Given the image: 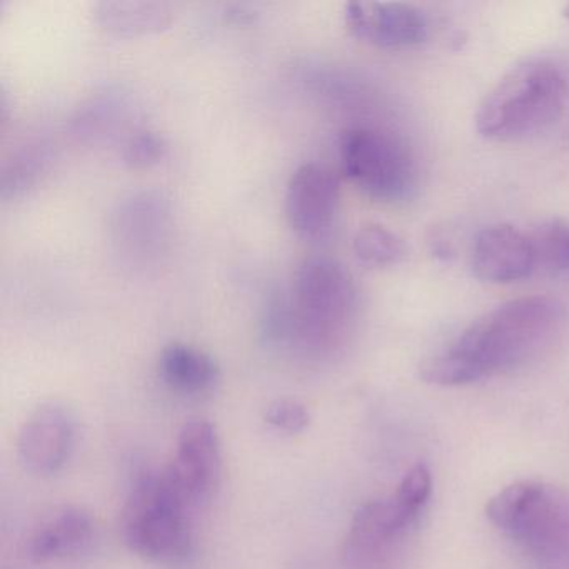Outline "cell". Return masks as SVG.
<instances>
[{"mask_svg":"<svg viewBox=\"0 0 569 569\" xmlns=\"http://www.w3.org/2000/svg\"><path fill=\"white\" fill-rule=\"evenodd\" d=\"M566 322V306L551 296L506 302L472 322L425 362L426 382L462 386L512 371L548 348Z\"/></svg>","mask_w":569,"mask_h":569,"instance_id":"1","label":"cell"},{"mask_svg":"<svg viewBox=\"0 0 569 569\" xmlns=\"http://www.w3.org/2000/svg\"><path fill=\"white\" fill-rule=\"evenodd\" d=\"M569 98L565 72L546 59H531L508 72L486 96L476 114L485 138L516 141L555 124Z\"/></svg>","mask_w":569,"mask_h":569,"instance_id":"2","label":"cell"},{"mask_svg":"<svg viewBox=\"0 0 569 569\" xmlns=\"http://www.w3.org/2000/svg\"><path fill=\"white\" fill-rule=\"evenodd\" d=\"M191 512L164 469L146 472L122 506V538L132 552L156 565H184L194 552Z\"/></svg>","mask_w":569,"mask_h":569,"instance_id":"3","label":"cell"},{"mask_svg":"<svg viewBox=\"0 0 569 569\" xmlns=\"http://www.w3.org/2000/svg\"><path fill=\"white\" fill-rule=\"evenodd\" d=\"M489 521L546 568L569 562V492L548 482L518 481L496 492Z\"/></svg>","mask_w":569,"mask_h":569,"instance_id":"4","label":"cell"},{"mask_svg":"<svg viewBox=\"0 0 569 569\" xmlns=\"http://www.w3.org/2000/svg\"><path fill=\"white\" fill-rule=\"evenodd\" d=\"M292 335L306 348L326 349L342 341L355 321L358 291L345 264L312 256L299 266L295 282Z\"/></svg>","mask_w":569,"mask_h":569,"instance_id":"5","label":"cell"},{"mask_svg":"<svg viewBox=\"0 0 569 569\" xmlns=\"http://www.w3.org/2000/svg\"><path fill=\"white\" fill-rule=\"evenodd\" d=\"M339 156L349 181L378 201H405L416 188L415 158L405 142L381 129L342 132Z\"/></svg>","mask_w":569,"mask_h":569,"instance_id":"6","label":"cell"},{"mask_svg":"<svg viewBox=\"0 0 569 569\" xmlns=\"http://www.w3.org/2000/svg\"><path fill=\"white\" fill-rule=\"evenodd\" d=\"M431 498V472L416 465L406 472L395 495L366 502L356 511L349 531L352 555H378L405 538L418 525Z\"/></svg>","mask_w":569,"mask_h":569,"instance_id":"7","label":"cell"},{"mask_svg":"<svg viewBox=\"0 0 569 569\" xmlns=\"http://www.w3.org/2000/svg\"><path fill=\"white\" fill-rule=\"evenodd\" d=\"M169 479L192 511L211 501L221 485V441L214 425L192 419L178 436L174 459L166 466Z\"/></svg>","mask_w":569,"mask_h":569,"instance_id":"8","label":"cell"},{"mask_svg":"<svg viewBox=\"0 0 569 569\" xmlns=\"http://www.w3.org/2000/svg\"><path fill=\"white\" fill-rule=\"evenodd\" d=\"M341 184L322 164L309 162L292 174L286 191V216L292 231L308 242H321L331 234L338 214Z\"/></svg>","mask_w":569,"mask_h":569,"instance_id":"9","label":"cell"},{"mask_svg":"<svg viewBox=\"0 0 569 569\" xmlns=\"http://www.w3.org/2000/svg\"><path fill=\"white\" fill-rule=\"evenodd\" d=\"M74 439L76 418L71 409L61 402H44L22 426L19 462L32 475H54L71 456Z\"/></svg>","mask_w":569,"mask_h":569,"instance_id":"10","label":"cell"},{"mask_svg":"<svg viewBox=\"0 0 569 569\" xmlns=\"http://www.w3.org/2000/svg\"><path fill=\"white\" fill-rule=\"evenodd\" d=\"M345 21L356 38L378 48H411L428 39L425 16L399 2H349L345 6Z\"/></svg>","mask_w":569,"mask_h":569,"instance_id":"11","label":"cell"},{"mask_svg":"<svg viewBox=\"0 0 569 569\" xmlns=\"http://www.w3.org/2000/svg\"><path fill=\"white\" fill-rule=\"evenodd\" d=\"M536 269L531 236L512 226H492L479 232L472 248L476 278L492 284H508L528 278Z\"/></svg>","mask_w":569,"mask_h":569,"instance_id":"12","label":"cell"},{"mask_svg":"<svg viewBox=\"0 0 569 569\" xmlns=\"http://www.w3.org/2000/svg\"><path fill=\"white\" fill-rule=\"evenodd\" d=\"M94 519L79 506H61L41 519L29 536L26 552L34 562H49L71 558L91 545Z\"/></svg>","mask_w":569,"mask_h":569,"instance_id":"13","label":"cell"},{"mask_svg":"<svg viewBox=\"0 0 569 569\" xmlns=\"http://www.w3.org/2000/svg\"><path fill=\"white\" fill-rule=\"evenodd\" d=\"M169 204L154 192L132 196L119 206L116 214V242L121 249L138 254L158 248L168 232Z\"/></svg>","mask_w":569,"mask_h":569,"instance_id":"14","label":"cell"},{"mask_svg":"<svg viewBox=\"0 0 569 569\" xmlns=\"http://www.w3.org/2000/svg\"><path fill=\"white\" fill-rule=\"evenodd\" d=\"M99 26L122 38L164 31L172 21L171 6L152 0H102L96 6Z\"/></svg>","mask_w":569,"mask_h":569,"instance_id":"15","label":"cell"},{"mask_svg":"<svg viewBox=\"0 0 569 569\" xmlns=\"http://www.w3.org/2000/svg\"><path fill=\"white\" fill-rule=\"evenodd\" d=\"M159 372L166 385L188 395L208 391L219 379V368L211 356L181 342L166 346L159 358Z\"/></svg>","mask_w":569,"mask_h":569,"instance_id":"16","label":"cell"},{"mask_svg":"<svg viewBox=\"0 0 569 569\" xmlns=\"http://www.w3.org/2000/svg\"><path fill=\"white\" fill-rule=\"evenodd\" d=\"M356 258L371 268L396 264L405 258L401 239L381 224H368L356 232L352 241Z\"/></svg>","mask_w":569,"mask_h":569,"instance_id":"17","label":"cell"},{"mask_svg":"<svg viewBox=\"0 0 569 569\" xmlns=\"http://www.w3.org/2000/svg\"><path fill=\"white\" fill-rule=\"evenodd\" d=\"M536 268L569 272V221H551L531 234Z\"/></svg>","mask_w":569,"mask_h":569,"instance_id":"18","label":"cell"},{"mask_svg":"<svg viewBox=\"0 0 569 569\" xmlns=\"http://www.w3.org/2000/svg\"><path fill=\"white\" fill-rule=\"evenodd\" d=\"M264 419L279 431L298 435L308 428L311 415L302 402L295 399H278L266 409Z\"/></svg>","mask_w":569,"mask_h":569,"instance_id":"19","label":"cell"},{"mask_svg":"<svg viewBox=\"0 0 569 569\" xmlns=\"http://www.w3.org/2000/svg\"><path fill=\"white\" fill-rule=\"evenodd\" d=\"M166 154V142L156 132H138L124 148V161L134 168H146L161 161Z\"/></svg>","mask_w":569,"mask_h":569,"instance_id":"20","label":"cell"},{"mask_svg":"<svg viewBox=\"0 0 569 569\" xmlns=\"http://www.w3.org/2000/svg\"><path fill=\"white\" fill-rule=\"evenodd\" d=\"M565 18L569 19V4L565 8Z\"/></svg>","mask_w":569,"mask_h":569,"instance_id":"21","label":"cell"}]
</instances>
